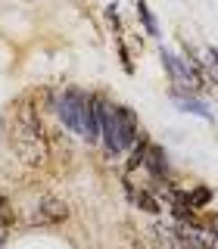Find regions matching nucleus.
I'll return each instance as SVG.
<instances>
[{
	"mask_svg": "<svg viewBox=\"0 0 218 249\" xmlns=\"http://www.w3.org/2000/svg\"><path fill=\"white\" fill-rule=\"evenodd\" d=\"M146 146H150V137H146V134H137V137H134V143L128 146V150H131V156H128V175H131V171H137V165L144 162Z\"/></svg>",
	"mask_w": 218,
	"mask_h": 249,
	"instance_id": "nucleus-12",
	"label": "nucleus"
},
{
	"mask_svg": "<svg viewBox=\"0 0 218 249\" xmlns=\"http://www.w3.org/2000/svg\"><path fill=\"white\" fill-rule=\"evenodd\" d=\"M140 165L146 168V175H150L156 184L168 181V159H165V150H162L159 143H153V140H150V146H146L144 162H140Z\"/></svg>",
	"mask_w": 218,
	"mask_h": 249,
	"instance_id": "nucleus-7",
	"label": "nucleus"
},
{
	"mask_svg": "<svg viewBox=\"0 0 218 249\" xmlns=\"http://www.w3.org/2000/svg\"><path fill=\"white\" fill-rule=\"evenodd\" d=\"M153 249H181L178 243V233H175V224H162V221H153L150 224V233H146Z\"/></svg>",
	"mask_w": 218,
	"mask_h": 249,
	"instance_id": "nucleus-9",
	"label": "nucleus"
},
{
	"mask_svg": "<svg viewBox=\"0 0 218 249\" xmlns=\"http://www.w3.org/2000/svg\"><path fill=\"white\" fill-rule=\"evenodd\" d=\"M159 56H162V66H165V72H168V78H171V88H175L178 93H197V90L202 88V81H206V78H202L197 69H190L187 62H181L171 50H165V47H162Z\"/></svg>",
	"mask_w": 218,
	"mask_h": 249,
	"instance_id": "nucleus-3",
	"label": "nucleus"
},
{
	"mask_svg": "<svg viewBox=\"0 0 218 249\" xmlns=\"http://www.w3.org/2000/svg\"><path fill=\"white\" fill-rule=\"evenodd\" d=\"M13 146H16V156H19L25 165H31V168H41L47 162L44 128H41V122H37V115H35L31 106H25V112H22V122H19V128H16Z\"/></svg>",
	"mask_w": 218,
	"mask_h": 249,
	"instance_id": "nucleus-2",
	"label": "nucleus"
},
{
	"mask_svg": "<svg viewBox=\"0 0 218 249\" xmlns=\"http://www.w3.org/2000/svg\"><path fill=\"white\" fill-rule=\"evenodd\" d=\"M6 233H10V228H6V224H0V246L6 243Z\"/></svg>",
	"mask_w": 218,
	"mask_h": 249,
	"instance_id": "nucleus-17",
	"label": "nucleus"
},
{
	"mask_svg": "<svg viewBox=\"0 0 218 249\" xmlns=\"http://www.w3.org/2000/svg\"><path fill=\"white\" fill-rule=\"evenodd\" d=\"M84 100H88V93H81V90H75V88L62 90L59 97L53 100V106H56V115H59V122L66 124L69 131H78V134H81V115H84Z\"/></svg>",
	"mask_w": 218,
	"mask_h": 249,
	"instance_id": "nucleus-4",
	"label": "nucleus"
},
{
	"mask_svg": "<svg viewBox=\"0 0 218 249\" xmlns=\"http://www.w3.org/2000/svg\"><path fill=\"white\" fill-rule=\"evenodd\" d=\"M137 134L140 131H137V112L134 109L100 100V137H103L109 156H122L134 143Z\"/></svg>",
	"mask_w": 218,
	"mask_h": 249,
	"instance_id": "nucleus-1",
	"label": "nucleus"
},
{
	"mask_svg": "<svg viewBox=\"0 0 218 249\" xmlns=\"http://www.w3.org/2000/svg\"><path fill=\"white\" fill-rule=\"evenodd\" d=\"M69 218V206L56 196H44L35 206V215H31V224L35 228H50V224H59Z\"/></svg>",
	"mask_w": 218,
	"mask_h": 249,
	"instance_id": "nucleus-6",
	"label": "nucleus"
},
{
	"mask_svg": "<svg viewBox=\"0 0 218 249\" xmlns=\"http://www.w3.org/2000/svg\"><path fill=\"white\" fill-rule=\"evenodd\" d=\"M175 97V106L181 109V112H190V115H202V119H212V109H209L202 100H197L193 93H171Z\"/></svg>",
	"mask_w": 218,
	"mask_h": 249,
	"instance_id": "nucleus-10",
	"label": "nucleus"
},
{
	"mask_svg": "<svg viewBox=\"0 0 218 249\" xmlns=\"http://www.w3.org/2000/svg\"><path fill=\"white\" fill-rule=\"evenodd\" d=\"M175 233H178V243L181 249H218V240L215 233H209L206 228H200L197 221H178L175 224Z\"/></svg>",
	"mask_w": 218,
	"mask_h": 249,
	"instance_id": "nucleus-5",
	"label": "nucleus"
},
{
	"mask_svg": "<svg viewBox=\"0 0 218 249\" xmlns=\"http://www.w3.org/2000/svg\"><path fill=\"white\" fill-rule=\"evenodd\" d=\"M13 221H16V212H13V202L6 199V193H0V224H6V228H10Z\"/></svg>",
	"mask_w": 218,
	"mask_h": 249,
	"instance_id": "nucleus-16",
	"label": "nucleus"
},
{
	"mask_svg": "<svg viewBox=\"0 0 218 249\" xmlns=\"http://www.w3.org/2000/svg\"><path fill=\"white\" fill-rule=\"evenodd\" d=\"M81 137L97 143L100 140V100L88 97L84 100V115H81Z\"/></svg>",
	"mask_w": 218,
	"mask_h": 249,
	"instance_id": "nucleus-8",
	"label": "nucleus"
},
{
	"mask_svg": "<svg viewBox=\"0 0 218 249\" xmlns=\"http://www.w3.org/2000/svg\"><path fill=\"white\" fill-rule=\"evenodd\" d=\"M125 187H128V196H131V202H134L137 209H144V212H150V215H159L162 212V202L156 199V193H150V190H134L128 181H125Z\"/></svg>",
	"mask_w": 218,
	"mask_h": 249,
	"instance_id": "nucleus-11",
	"label": "nucleus"
},
{
	"mask_svg": "<svg viewBox=\"0 0 218 249\" xmlns=\"http://www.w3.org/2000/svg\"><path fill=\"white\" fill-rule=\"evenodd\" d=\"M200 72L206 75L209 81L218 84V50H215V47H209V50H206V66L200 62Z\"/></svg>",
	"mask_w": 218,
	"mask_h": 249,
	"instance_id": "nucleus-14",
	"label": "nucleus"
},
{
	"mask_svg": "<svg viewBox=\"0 0 218 249\" xmlns=\"http://www.w3.org/2000/svg\"><path fill=\"white\" fill-rule=\"evenodd\" d=\"M212 202V190L209 187H193V190H187V206L190 209H202V206H209Z\"/></svg>",
	"mask_w": 218,
	"mask_h": 249,
	"instance_id": "nucleus-13",
	"label": "nucleus"
},
{
	"mask_svg": "<svg viewBox=\"0 0 218 249\" xmlns=\"http://www.w3.org/2000/svg\"><path fill=\"white\" fill-rule=\"evenodd\" d=\"M137 16H140V22H144V28H146V35H159V25H156V16L150 13V6H146V0H137Z\"/></svg>",
	"mask_w": 218,
	"mask_h": 249,
	"instance_id": "nucleus-15",
	"label": "nucleus"
}]
</instances>
